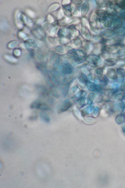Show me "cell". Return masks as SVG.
<instances>
[{"label":"cell","instance_id":"35","mask_svg":"<svg viewBox=\"0 0 125 188\" xmlns=\"http://www.w3.org/2000/svg\"><path fill=\"white\" fill-rule=\"evenodd\" d=\"M48 19L51 22H53L54 21V19L53 17L50 15H49L48 16Z\"/></svg>","mask_w":125,"mask_h":188},{"label":"cell","instance_id":"32","mask_svg":"<svg viewBox=\"0 0 125 188\" xmlns=\"http://www.w3.org/2000/svg\"><path fill=\"white\" fill-rule=\"evenodd\" d=\"M124 80V77H118L116 79V82L117 83H120L123 82Z\"/></svg>","mask_w":125,"mask_h":188},{"label":"cell","instance_id":"30","mask_svg":"<svg viewBox=\"0 0 125 188\" xmlns=\"http://www.w3.org/2000/svg\"><path fill=\"white\" fill-rule=\"evenodd\" d=\"M72 2L75 4L77 6L81 4L83 2V1L82 0H73L72 1Z\"/></svg>","mask_w":125,"mask_h":188},{"label":"cell","instance_id":"17","mask_svg":"<svg viewBox=\"0 0 125 188\" xmlns=\"http://www.w3.org/2000/svg\"><path fill=\"white\" fill-rule=\"evenodd\" d=\"M95 3L96 5L99 7L104 8L105 7L107 4L105 0H95Z\"/></svg>","mask_w":125,"mask_h":188},{"label":"cell","instance_id":"11","mask_svg":"<svg viewBox=\"0 0 125 188\" xmlns=\"http://www.w3.org/2000/svg\"><path fill=\"white\" fill-rule=\"evenodd\" d=\"M104 41L110 45H113L115 43L116 40L115 37L112 36H105L103 37Z\"/></svg>","mask_w":125,"mask_h":188},{"label":"cell","instance_id":"21","mask_svg":"<svg viewBox=\"0 0 125 188\" xmlns=\"http://www.w3.org/2000/svg\"><path fill=\"white\" fill-rule=\"evenodd\" d=\"M40 116L41 119L43 121L46 122L49 121L50 119L48 116L44 112H41L40 113Z\"/></svg>","mask_w":125,"mask_h":188},{"label":"cell","instance_id":"12","mask_svg":"<svg viewBox=\"0 0 125 188\" xmlns=\"http://www.w3.org/2000/svg\"><path fill=\"white\" fill-rule=\"evenodd\" d=\"M81 22L80 18L77 17L72 18L69 19L67 24L70 25H74L79 24Z\"/></svg>","mask_w":125,"mask_h":188},{"label":"cell","instance_id":"6","mask_svg":"<svg viewBox=\"0 0 125 188\" xmlns=\"http://www.w3.org/2000/svg\"><path fill=\"white\" fill-rule=\"evenodd\" d=\"M115 58L119 59H124L125 58V48H123L119 49L112 54Z\"/></svg>","mask_w":125,"mask_h":188},{"label":"cell","instance_id":"31","mask_svg":"<svg viewBox=\"0 0 125 188\" xmlns=\"http://www.w3.org/2000/svg\"><path fill=\"white\" fill-rule=\"evenodd\" d=\"M117 2L120 6H125V0H117Z\"/></svg>","mask_w":125,"mask_h":188},{"label":"cell","instance_id":"4","mask_svg":"<svg viewBox=\"0 0 125 188\" xmlns=\"http://www.w3.org/2000/svg\"><path fill=\"white\" fill-rule=\"evenodd\" d=\"M94 13L99 17L103 18L108 17L110 14L107 10L101 9L96 10L94 12Z\"/></svg>","mask_w":125,"mask_h":188},{"label":"cell","instance_id":"8","mask_svg":"<svg viewBox=\"0 0 125 188\" xmlns=\"http://www.w3.org/2000/svg\"><path fill=\"white\" fill-rule=\"evenodd\" d=\"M118 48V46L116 45H110L105 46L104 49L107 52L114 53L117 50Z\"/></svg>","mask_w":125,"mask_h":188},{"label":"cell","instance_id":"29","mask_svg":"<svg viewBox=\"0 0 125 188\" xmlns=\"http://www.w3.org/2000/svg\"><path fill=\"white\" fill-rule=\"evenodd\" d=\"M71 3L70 0H63L61 2L62 5L70 4Z\"/></svg>","mask_w":125,"mask_h":188},{"label":"cell","instance_id":"23","mask_svg":"<svg viewBox=\"0 0 125 188\" xmlns=\"http://www.w3.org/2000/svg\"><path fill=\"white\" fill-rule=\"evenodd\" d=\"M94 22L96 25L100 27L101 25V21L100 17L97 16L95 13L94 16Z\"/></svg>","mask_w":125,"mask_h":188},{"label":"cell","instance_id":"10","mask_svg":"<svg viewBox=\"0 0 125 188\" xmlns=\"http://www.w3.org/2000/svg\"><path fill=\"white\" fill-rule=\"evenodd\" d=\"M62 6L64 15L68 18L71 17L72 14L71 11L70 4L62 5Z\"/></svg>","mask_w":125,"mask_h":188},{"label":"cell","instance_id":"28","mask_svg":"<svg viewBox=\"0 0 125 188\" xmlns=\"http://www.w3.org/2000/svg\"><path fill=\"white\" fill-rule=\"evenodd\" d=\"M27 13L31 18H33L35 17L34 13L33 12L30 10H27L26 11Z\"/></svg>","mask_w":125,"mask_h":188},{"label":"cell","instance_id":"26","mask_svg":"<svg viewBox=\"0 0 125 188\" xmlns=\"http://www.w3.org/2000/svg\"><path fill=\"white\" fill-rule=\"evenodd\" d=\"M97 35H94L92 39V41L94 42L97 43L100 41L101 40L100 37L97 36Z\"/></svg>","mask_w":125,"mask_h":188},{"label":"cell","instance_id":"15","mask_svg":"<svg viewBox=\"0 0 125 188\" xmlns=\"http://www.w3.org/2000/svg\"><path fill=\"white\" fill-rule=\"evenodd\" d=\"M110 7L112 10L118 12H120L122 10L121 6L118 3H111L110 5Z\"/></svg>","mask_w":125,"mask_h":188},{"label":"cell","instance_id":"18","mask_svg":"<svg viewBox=\"0 0 125 188\" xmlns=\"http://www.w3.org/2000/svg\"><path fill=\"white\" fill-rule=\"evenodd\" d=\"M115 32V34L119 36H123L125 35V29L123 28H117Z\"/></svg>","mask_w":125,"mask_h":188},{"label":"cell","instance_id":"14","mask_svg":"<svg viewBox=\"0 0 125 188\" xmlns=\"http://www.w3.org/2000/svg\"><path fill=\"white\" fill-rule=\"evenodd\" d=\"M82 41L79 38L77 37L74 38L72 42V45L74 47L78 48L80 47L82 44Z\"/></svg>","mask_w":125,"mask_h":188},{"label":"cell","instance_id":"37","mask_svg":"<svg viewBox=\"0 0 125 188\" xmlns=\"http://www.w3.org/2000/svg\"></svg>","mask_w":125,"mask_h":188},{"label":"cell","instance_id":"19","mask_svg":"<svg viewBox=\"0 0 125 188\" xmlns=\"http://www.w3.org/2000/svg\"><path fill=\"white\" fill-rule=\"evenodd\" d=\"M116 73L118 77H124L125 76V69L117 68L116 70Z\"/></svg>","mask_w":125,"mask_h":188},{"label":"cell","instance_id":"9","mask_svg":"<svg viewBox=\"0 0 125 188\" xmlns=\"http://www.w3.org/2000/svg\"><path fill=\"white\" fill-rule=\"evenodd\" d=\"M72 26L68 28L70 36L74 38L78 37L80 35L79 31Z\"/></svg>","mask_w":125,"mask_h":188},{"label":"cell","instance_id":"36","mask_svg":"<svg viewBox=\"0 0 125 188\" xmlns=\"http://www.w3.org/2000/svg\"><path fill=\"white\" fill-rule=\"evenodd\" d=\"M105 1L107 2L112 3L117 2V0H107Z\"/></svg>","mask_w":125,"mask_h":188},{"label":"cell","instance_id":"7","mask_svg":"<svg viewBox=\"0 0 125 188\" xmlns=\"http://www.w3.org/2000/svg\"><path fill=\"white\" fill-rule=\"evenodd\" d=\"M118 62V60L115 58H111L105 59L104 63L107 66L110 67L115 66Z\"/></svg>","mask_w":125,"mask_h":188},{"label":"cell","instance_id":"5","mask_svg":"<svg viewBox=\"0 0 125 188\" xmlns=\"http://www.w3.org/2000/svg\"><path fill=\"white\" fill-rule=\"evenodd\" d=\"M106 74L109 78L112 80H116L118 77L115 69L114 68H110L108 69Z\"/></svg>","mask_w":125,"mask_h":188},{"label":"cell","instance_id":"16","mask_svg":"<svg viewBox=\"0 0 125 188\" xmlns=\"http://www.w3.org/2000/svg\"><path fill=\"white\" fill-rule=\"evenodd\" d=\"M60 6V4L58 3H53L49 7L48 11L49 12H54L59 9Z\"/></svg>","mask_w":125,"mask_h":188},{"label":"cell","instance_id":"24","mask_svg":"<svg viewBox=\"0 0 125 188\" xmlns=\"http://www.w3.org/2000/svg\"><path fill=\"white\" fill-rule=\"evenodd\" d=\"M114 66L117 69L120 68L124 69L125 68V62L120 61L117 62Z\"/></svg>","mask_w":125,"mask_h":188},{"label":"cell","instance_id":"13","mask_svg":"<svg viewBox=\"0 0 125 188\" xmlns=\"http://www.w3.org/2000/svg\"><path fill=\"white\" fill-rule=\"evenodd\" d=\"M71 11L72 15L76 16L78 14V9L77 6L72 2L70 4Z\"/></svg>","mask_w":125,"mask_h":188},{"label":"cell","instance_id":"3","mask_svg":"<svg viewBox=\"0 0 125 188\" xmlns=\"http://www.w3.org/2000/svg\"><path fill=\"white\" fill-rule=\"evenodd\" d=\"M57 34L60 37H69L70 36L69 29L65 27L60 28L58 31Z\"/></svg>","mask_w":125,"mask_h":188},{"label":"cell","instance_id":"22","mask_svg":"<svg viewBox=\"0 0 125 188\" xmlns=\"http://www.w3.org/2000/svg\"><path fill=\"white\" fill-rule=\"evenodd\" d=\"M59 43L61 44H65L70 43L71 40L69 38L60 37L59 39Z\"/></svg>","mask_w":125,"mask_h":188},{"label":"cell","instance_id":"1","mask_svg":"<svg viewBox=\"0 0 125 188\" xmlns=\"http://www.w3.org/2000/svg\"><path fill=\"white\" fill-rule=\"evenodd\" d=\"M121 22L118 19H112L107 20L105 23L104 26L106 27L118 28L120 26Z\"/></svg>","mask_w":125,"mask_h":188},{"label":"cell","instance_id":"33","mask_svg":"<svg viewBox=\"0 0 125 188\" xmlns=\"http://www.w3.org/2000/svg\"><path fill=\"white\" fill-rule=\"evenodd\" d=\"M57 50L59 52L62 53H64L65 51L64 47L62 46L58 47L57 48Z\"/></svg>","mask_w":125,"mask_h":188},{"label":"cell","instance_id":"2","mask_svg":"<svg viewBox=\"0 0 125 188\" xmlns=\"http://www.w3.org/2000/svg\"><path fill=\"white\" fill-rule=\"evenodd\" d=\"M81 8V15L83 18L86 15L89 11L90 8L89 2L88 1L84 2Z\"/></svg>","mask_w":125,"mask_h":188},{"label":"cell","instance_id":"34","mask_svg":"<svg viewBox=\"0 0 125 188\" xmlns=\"http://www.w3.org/2000/svg\"><path fill=\"white\" fill-rule=\"evenodd\" d=\"M120 89L121 91L125 90V82L122 83L120 86Z\"/></svg>","mask_w":125,"mask_h":188},{"label":"cell","instance_id":"20","mask_svg":"<svg viewBox=\"0 0 125 188\" xmlns=\"http://www.w3.org/2000/svg\"><path fill=\"white\" fill-rule=\"evenodd\" d=\"M115 34V32L111 29H107L104 30L102 32V34L105 36H111Z\"/></svg>","mask_w":125,"mask_h":188},{"label":"cell","instance_id":"25","mask_svg":"<svg viewBox=\"0 0 125 188\" xmlns=\"http://www.w3.org/2000/svg\"><path fill=\"white\" fill-rule=\"evenodd\" d=\"M64 14L62 9H61L58 12V18L60 19L61 20L64 17Z\"/></svg>","mask_w":125,"mask_h":188},{"label":"cell","instance_id":"27","mask_svg":"<svg viewBox=\"0 0 125 188\" xmlns=\"http://www.w3.org/2000/svg\"><path fill=\"white\" fill-rule=\"evenodd\" d=\"M111 54L109 52L104 53L102 54L103 57L105 59L111 58Z\"/></svg>","mask_w":125,"mask_h":188}]
</instances>
